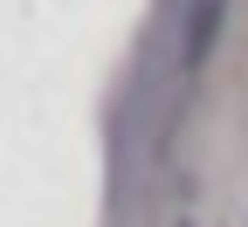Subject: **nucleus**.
I'll return each instance as SVG.
<instances>
[{
  "label": "nucleus",
  "mask_w": 248,
  "mask_h": 227,
  "mask_svg": "<svg viewBox=\"0 0 248 227\" xmlns=\"http://www.w3.org/2000/svg\"><path fill=\"white\" fill-rule=\"evenodd\" d=\"M221 21H228V0H193V7H186V48H179V62H186V69H200V62L214 55V35H221Z\"/></svg>",
  "instance_id": "nucleus-1"
}]
</instances>
